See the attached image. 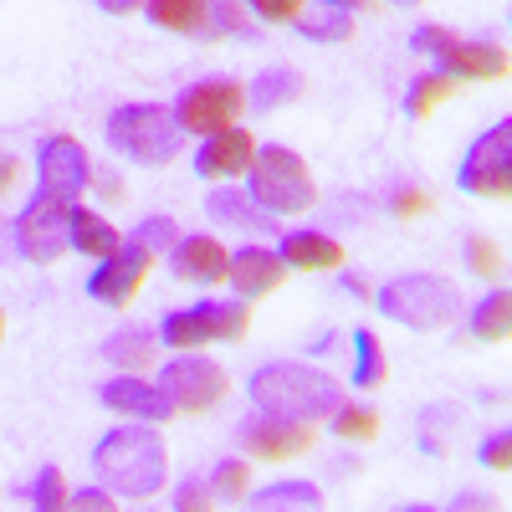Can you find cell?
Wrapping results in <instances>:
<instances>
[{
  "instance_id": "cell-38",
  "label": "cell",
  "mask_w": 512,
  "mask_h": 512,
  "mask_svg": "<svg viewBox=\"0 0 512 512\" xmlns=\"http://www.w3.org/2000/svg\"><path fill=\"white\" fill-rule=\"evenodd\" d=\"M67 507H88V512H113L118 497L103 492V487H82V492H67Z\"/></svg>"
},
{
  "instance_id": "cell-14",
  "label": "cell",
  "mask_w": 512,
  "mask_h": 512,
  "mask_svg": "<svg viewBox=\"0 0 512 512\" xmlns=\"http://www.w3.org/2000/svg\"><path fill=\"white\" fill-rule=\"evenodd\" d=\"M241 446H246L251 456L282 461V456H303V451L313 446V431H308V420H287V415L262 410L256 420L241 425Z\"/></svg>"
},
{
  "instance_id": "cell-28",
  "label": "cell",
  "mask_w": 512,
  "mask_h": 512,
  "mask_svg": "<svg viewBox=\"0 0 512 512\" xmlns=\"http://www.w3.org/2000/svg\"><path fill=\"white\" fill-rule=\"evenodd\" d=\"M456 93V77H446V72H425V77H415L410 82V93H405V113L410 118H425L441 98H451Z\"/></svg>"
},
{
  "instance_id": "cell-40",
  "label": "cell",
  "mask_w": 512,
  "mask_h": 512,
  "mask_svg": "<svg viewBox=\"0 0 512 512\" xmlns=\"http://www.w3.org/2000/svg\"><path fill=\"white\" fill-rule=\"evenodd\" d=\"M390 210L395 216H420V210H431V200H425V190H400Z\"/></svg>"
},
{
  "instance_id": "cell-32",
  "label": "cell",
  "mask_w": 512,
  "mask_h": 512,
  "mask_svg": "<svg viewBox=\"0 0 512 512\" xmlns=\"http://www.w3.org/2000/svg\"><path fill=\"white\" fill-rule=\"evenodd\" d=\"M466 262H472V272H477L482 282L502 277V251H497V241H487V236H472V241H466Z\"/></svg>"
},
{
  "instance_id": "cell-18",
  "label": "cell",
  "mask_w": 512,
  "mask_h": 512,
  "mask_svg": "<svg viewBox=\"0 0 512 512\" xmlns=\"http://www.w3.org/2000/svg\"><path fill=\"white\" fill-rule=\"evenodd\" d=\"M169 267H175L185 282H221L226 267H231V256L216 236H185L169 246Z\"/></svg>"
},
{
  "instance_id": "cell-39",
  "label": "cell",
  "mask_w": 512,
  "mask_h": 512,
  "mask_svg": "<svg viewBox=\"0 0 512 512\" xmlns=\"http://www.w3.org/2000/svg\"><path fill=\"white\" fill-rule=\"evenodd\" d=\"M175 507L180 512H195V507H210V482L200 487V482H185L180 492H175Z\"/></svg>"
},
{
  "instance_id": "cell-5",
  "label": "cell",
  "mask_w": 512,
  "mask_h": 512,
  "mask_svg": "<svg viewBox=\"0 0 512 512\" xmlns=\"http://www.w3.org/2000/svg\"><path fill=\"white\" fill-rule=\"evenodd\" d=\"M379 313L415 328V333H431V328H446L461 313V292L446 277L410 272V277H395L390 287L379 292Z\"/></svg>"
},
{
  "instance_id": "cell-43",
  "label": "cell",
  "mask_w": 512,
  "mask_h": 512,
  "mask_svg": "<svg viewBox=\"0 0 512 512\" xmlns=\"http://www.w3.org/2000/svg\"><path fill=\"white\" fill-rule=\"evenodd\" d=\"M16 251V226H6V221H0V262H6V256ZM21 256V251H16Z\"/></svg>"
},
{
  "instance_id": "cell-8",
  "label": "cell",
  "mask_w": 512,
  "mask_h": 512,
  "mask_svg": "<svg viewBox=\"0 0 512 512\" xmlns=\"http://www.w3.org/2000/svg\"><path fill=\"white\" fill-rule=\"evenodd\" d=\"M410 47L425 52V57H436L446 77H502L507 72V52L502 47H487V41H461L446 26H420Z\"/></svg>"
},
{
  "instance_id": "cell-9",
  "label": "cell",
  "mask_w": 512,
  "mask_h": 512,
  "mask_svg": "<svg viewBox=\"0 0 512 512\" xmlns=\"http://www.w3.org/2000/svg\"><path fill=\"white\" fill-rule=\"evenodd\" d=\"M246 108V93L236 88L231 77H210V82H195V88L180 93L175 103V123L185 128V134H221V128H231Z\"/></svg>"
},
{
  "instance_id": "cell-31",
  "label": "cell",
  "mask_w": 512,
  "mask_h": 512,
  "mask_svg": "<svg viewBox=\"0 0 512 512\" xmlns=\"http://www.w3.org/2000/svg\"><path fill=\"white\" fill-rule=\"evenodd\" d=\"M31 507H41V512L67 507V482H62L57 466H41V477L31 482Z\"/></svg>"
},
{
  "instance_id": "cell-21",
  "label": "cell",
  "mask_w": 512,
  "mask_h": 512,
  "mask_svg": "<svg viewBox=\"0 0 512 512\" xmlns=\"http://www.w3.org/2000/svg\"><path fill=\"white\" fill-rule=\"evenodd\" d=\"M159 31H210V0H144Z\"/></svg>"
},
{
  "instance_id": "cell-29",
  "label": "cell",
  "mask_w": 512,
  "mask_h": 512,
  "mask_svg": "<svg viewBox=\"0 0 512 512\" xmlns=\"http://www.w3.org/2000/svg\"><path fill=\"white\" fill-rule=\"evenodd\" d=\"M354 384H359V390L384 384V349H379V338L369 328L354 333Z\"/></svg>"
},
{
  "instance_id": "cell-7",
  "label": "cell",
  "mask_w": 512,
  "mask_h": 512,
  "mask_svg": "<svg viewBox=\"0 0 512 512\" xmlns=\"http://www.w3.org/2000/svg\"><path fill=\"white\" fill-rule=\"evenodd\" d=\"M461 190L482 200H507L512 195V128L492 123L487 134L466 149L461 159Z\"/></svg>"
},
{
  "instance_id": "cell-47",
  "label": "cell",
  "mask_w": 512,
  "mask_h": 512,
  "mask_svg": "<svg viewBox=\"0 0 512 512\" xmlns=\"http://www.w3.org/2000/svg\"><path fill=\"white\" fill-rule=\"evenodd\" d=\"M0 333H6V313H0Z\"/></svg>"
},
{
  "instance_id": "cell-41",
  "label": "cell",
  "mask_w": 512,
  "mask_h": 512,
  "mask_svg": "<svg viewBox=\"0 0 512 512\" xmlns=\"http://www.w3.org/2000/svg\"><path fill=\"white\" fill-rule=\"evenodd\" d=\"M144 0H98V11H108V16H128V11H139Z\"/></svg>"
},
{
  "instance_id": "cell-30",
  "label": "cell",
  "mask_w": 512,
  "mask_h": 512,
  "mask_svg": "<svg viewBox=\"0 0 512 512\" xmlns=\"http://www.w3.org/2000/svg\"><path fill=\"white\" fill-rule=\"evenodd\" d=\"M374 431H379L374 410H364V405H338L333 410V436L338 441H374Z\"/></svg>"
},
{
  "instance_id": "cell-24",
  "label": "cell",
  "mask_w": 512,
  "mask_h": 512,
  "mask_svg": "<svg viewBox=\"0 0 512 512\" xmlns=\"http://www.w3.org/2000/svg\"><path fill=\"white\" fill-rule=\"evenodd\" d=\"M297 93H303V82H297V72H287V67H272V72H262L246 88V103L256 108V113H272V108H282V103H292Z\"/></svg>"
},
{
  "instance_id": "cell-44",
  "label": "cell",
  "mask_w": 512,
  "mask_h": 512,
  "mask_svg": "<svg viewBox=\"0 0 512 512\" xmlns=\"http://www.w3.org/2000/svg\"><path fill=\"white\" fill-rule=\"evenodd\" d=\"M344 287H349V297H369V287H364L354 272H344Z\"/></svg>"
},
{
  "instance_id": "cell-11",
  "label": "cell",
  "mask_w": 512,
  "mask_h": 512,
  "mask_svg": "<svg viewBox=\"0 0 512 512\" xmlns=\"http://www.w3.org/2000/svg\"><path fill=\"white\" fill-rule=\"evenodd\" d=\"M159 390L169 395V405L175 410H205V405H216L226 395V369L221 364H210V359H169L159 369Z\"/></svg>"
},
{
  "instance_id": "cell-27",
  "label": "cell",
  "mask_w": 512,
  "mask_h": 512,
  "mask_svg": "<svg viewBox=\"0 0 512 512\" xmlns=\"http://www.w3.org/2000/svg\"><path fill=\"white\" fill-rule=\"evenodd\" d=\"M318 487L313 482H272L267 492H251L256 512H277V507H318Z\"/></svg>"
},
{
  "instance_id": "cell-4",
  "label": "cell",
  "mask_w": 512,
  "mask_h": 512,
  "mask_svg": "<svg viewBox=\"0 0 512 512\" xmlns=\"http://www.w3.org/2000/svg\"><path fill=\"white\" fill-rule=\"evenodd\" d=\"M246 175H251V200L272 210V216H297V210H313V200H318L308 164L287 144H262Z\"/></svg>"
},
{
  "instance_id": "cell-20",
  "label": "cell",
  "mask_w": 512,
  "mask_h": 512,
  "mask_svg": "<svg viewBox=\"0 0 512 512\" xmlns=\"http://www.w3.org/2000/svg\"><path fill=\"white\" fill-rule=\"evenodd\" d=\"M205 210H210L216 221H226V226H236V231H256V236L277 226L272 210H262L256 200H246V195H236V190H210Z\"/></svg>"
},
{
  "instance_id": "cell-10",
  "label": "cell",
  "mask_w": 512,
  "mask_h": 512,
  "mask_svg": "<svg viewBox=\"0 0 512 512\" xmlns=\"http://www.w3.org/2000/svg\"><path fill=\"white\" fill-rule=\"evenodd\" d=\"M67 246H72V205L36 195L21 210V221H16V251L26 256V262L47 267V262H57Z\"/></svg>"
},
{
  "instance_id": "cell-6",
  "label": "cell",
  "mask_w": 512,
  "mask_h": 512,
  "mask_svg": "<svg viewBox=\"0 0 512 512\" xmlns=\"http://www.w3.org/2000/svg\"><path fill=\"white\" fill-rule=\"evenodd\" d=\"M251 328V313L241 297L231 303H195V308H180L164 318V344L169 349H200V344H221V338H241Z\"/></svg>"
},
{
  "instance_id": "cell-36",
  "label": "cell",
  "mask_w": 512,
  "mask_h": 512,
  "mask_svg": "<svg viewBox=\"0 0 512 512\" xmlns=\"http://www.w3.org/2000/svg\"><path fill=\"white\" fill-rule=\"evenodd\" d=\"M477 461H482V466H492V472H507V466H512V436H507V431L487 436V441H482V451H477Z\"/></svg>"
},
{
  "instance_id": "cell-26",
  "label": "cell",
  "mask_w": 512,
  "mask_h": 512,
  "mask_svg": "<svg viewBox=\"0 0 512 512\" xmlns=\"http://www.w3.org/2000/svg\"><path fill=\"white\" fill-rule=\"evenodd\" d=\"M297 31L308 41H349L354 36V11L318 6V11H297Z\"/></svg>"
},
{
  "instance_id": "cell-37",
  "label": "cell",
  "mask_w": 512,
  "mask_h": 512,
  "mask_svg": "<svg viewBox=\"0 0 512 512\" xmlns=\"http://www.w3.org/2000/svg\"><path fill=\"white\" fill-rule=\"evenodd\" d=\"M246 6L262 16V21H297V11H303V0H246Z\"/></svg>"
},
{
  "instance_id": "cell-34",
  "label": "cell",
  "mask_w": 512,
  "mask_h": 512,
  "mask_svg": "<svg viewBox=\"0 0 512 512\" xmlns=\"http://www.w3.org/2000/svg\"><path fill=\"white\" fill-rule=\"evenodd\" d=\"M210 31H231L251 41V21L241 11V0H210Z\"/></svg>"
},
{
  "instance_id": "cell-46",
  "label": "cell",
  "mask_w": 512,
  "mask_h": 512,
  "mask_svg": "<svg viewBox=\"0 0 512 512\" xmlns=\"http://www.w3.org/2000/svg\"><path fill=\"white\" fill-rule=\"evenodd\" d=\"M390 6H415V0H390Z\"/></svg>"
},
{
  "instance_id": "cell-45",
  "label": "cell",
  "mask_w": 512,
  "mask_h": 512,
  "mask_svg": "<svg viewBox=\"0 0 512 512\" xmlns=\"http://www.w3.org/2000/svg\"><path fill=\"white\" fill-rule=\"evenodd\" d=\"M323 6H338V11H359L364 0H323Z\"/></svg>"
},
{
  "instance_id": "cell-19",
  "label": "cell",
  "mask_w": 512,
  "mask_h": 512,
  "mask_svg": "<svg viewBox=\"0 0 512 512\" xmlns=\"http://www.w3.org/2000/svg\"><path fill=\"white\" fill-rule=\"evenodd\" d=\"M277 256H282V267H297V272H328L344 262V246L328 231H292V236H282Z\"/></svg>"
},
{
  "instance_id": "cell-16",
  "label": "cell",
  "mask_w": 512,
  "mask_h": 512,
  "mask_svg": "<svg viewBox=\"0 0 512 512\" xmlns=\"http://www.w3.org/2000/svg\"><path fill=\"white\" fill-rule=\"evenodd\" d=\"M282 256L277 251H262V246H241L236 256H231V267H226V277H231V287H236V297L241 303H251V297H267L272 287H282Z\"/></svg>"
},
{
  "instance_id": "cell-22",
  "label": "cell",
  "mask_w": 512,
  "mask_h": 512,
  "mask_svg": "<svg viewBox=\"0 0 512 512\" xmlns=\"http://www.w3.org/2000/svg\"><path fill=\"white\" fill-rule=\"evenodd\" d=\"M103 359L113 369H149L154 359V333L149 328H118L103 338Z\"/></svg>"
},
{
  "instance_id": "cell-42",
  "label": "cell",
  "mask_w": 512,
  "mask_h": 512,
  "mask_svg": "<svg viewBox=\"0 0 512 512\" xmlns=\"http://www.w3.org/2000/svg\"><path fill=\"white\" fill-rule=\"evenodd\" d=\"M11 185H16V159H11V154H0V195H6Z\"/></svg>"
},
{
  "instance_id": "cell-1",
  "label": "cell",
  "mask_w": 512,
  "mask_h": 512,
  "mask_svg": "<svg viewBox=\"0 0 512 512\" xmlns=\"http://www.w3.org/2000/svg\"><path fill=\"white\" fill-rule=\"evenodd\" d=\"M93 466L113 497H154L169 472L164 441L149 425H118V431H108L93 451Z\"/></svg>"
},
{
  "instance_id": "cell-2",
  "label": "cell",
  "mask_w": 512,
  "mask_h": 512,
  "mask_svg": "<svg viewBox=\"0 0 512 512\" xmlns=\"http://www.w3.org/2000/svg\"><path fill=\"white\" fill-rule=\"evenodd\" d=\"M251 400L256 410H272V415H287V420H328L338 405H344V390L338 379L308 369V364H267L251 374Z\"/></svg>"
},
{
  "instance_id": "cell-33",
  "label": "cell",
  "mask_w": 512,
  "mask_h": 512,
  "mask_svg": "<svg viewBox=\"0 0 512 512\" xmlns=\"http://www.w3.org/2000/svg\"><path fill=\"white\" fill-rule=\"evenodd\" d=\"M134 241H139V246H149V251L159 256V251H169V246L180 241V231H175V221H169V216H149V221H139V226H134Z\"/></svg>"
},
{
  "instance_id": "cell-13",
  "label": "cell",
  "mask_w": 512,
  "mask_h": 512,
  "mask_svg": "<svg viewBox=\"0 0 512 512\" xmlns=\"http://www.w3.org/2000/svg\"><path fill=\"white\" fill-rule=\"evenodd\" d=\"M36 175H41V190L36 195H47V200H62V205H72L77 195H82V185H88V154H82V144L77 139H67V134H57V139H47L41 144V159H36Z\"/></svg>"
},
{
  "instance_id": "cell-35",
  "label": "cell",
  "mask_w": 512,
  "mask_h": 512,
  "mask_svg": "<svg viewBox=\"0 0 512 512\" xmlns=\"http://www.w3.org/2000/svg\"><path fill=\"white\" fill-rule=\"evenodd\" d=\"M210 492L246 502V461H221L216 472H210Z\"/></svg>"
},
{
  "instance_id": "cell-15",
  "label": "cell",
  "mask_w": 512,
  "mask_h": 512,
  "mask_svg": "<svg viewBox=\"0 0 512 512\" xmlns=\"http://www.w3.org/2000/svg\"><path fill=\"white\" fill-rule=\"evenodd\" d=\"M251 159H256V139L246 128H221V134H205L195 169H200V180H231V175H246Z\"/></svg>"
},
{
  "instance_id": "cell-25",
  "label": "cell",
  "mask_w": 512,
  "mask_h": 512,
  "mask_svg": "<svg viewBox=\"0 0 512 512\" xmlns=\"http://www.w3.org/2000/svg\"><path fill=\"white\" fill-rule=\"evenodd\" d=\"M507 328H512V297L502 287H492L472 308V333L482 338V344H497V338H507Z\"/></svg>"
},
{
  "instance_id": "cell-23",
  "label": "cell",
  "mask_w": 512,
  "mask_h": 512,
  "mask_svg": "<svg viewBox=\"0 0 512 512\" xmlns=\"http://www.w3.org/2000/svg\"><path fill=\"white\" fill-rule=\"evenodd\" d=\"M72 246L82 251V256H113L118 246H123V236L103 221V216H93V210H72Z\"/></svg>"
},
{
  "instance_id": "cell-17",
  "label": "cell",
  "mask_w": 512,
  "mask_h": 512,
  "mask_svg": "<svg viewBox=\"0 0 512 512\" xmlns=\"http://www.w3.org/2000/svg\"><path fill=\"white\" fill-rule=\"evenodd\" d=\"M98 395H103V405H108V410L139 415V420H169V415H175V405H169V395L159 390V384H144V379H134V374L108 379Z\"/></svg>"
},
{
  "instance_id": "cell-12",
  "label": "cell",
  "mask_w": 512,
  "mask_h": 512,
  "mask_svg": "<svg viewBox=\"0 0 512 512\" xmlns=\"http://www.w3.org/2000/svg\"><path fill=\"white\" fill-rule=\"evenodd\" d=\"M149 262H154V251H149V246H139L134 236H128L113 256H103V262H98V272L88 277V292L98 297V303H108V308H123L128 297H134V292L144 287Z\"/></svg>"
},
{
  "instance_id": "cell-3",
  "label": "cell",
  "mask_w": 512,
  "mask_h": 512,
  "mask_svg": "<svg viewBox=\"0 0 512 512\" xmlns=\"http://www.w3.org/2000/svg\"><path fill=\"white\" fill-rule=\"evenodd\" d=\"M108 144L139 164H169L185 144V128L175 123V108L159 103H123L108 113Z\"/></svg>"
}]
</instances>
